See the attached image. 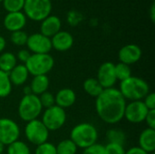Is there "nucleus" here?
Segmentation results:
<instances>
[{
  "mask_svg": "<svg viewBox=\"0 0 155 154\" xmlns=\"http://www.w3.org/2000/svg\"><path fill=\"white\" fill-rule=\"evenodd\" d=\"M126 100L118 89H104L95 98V111L99 118L108 123L115 124L124 119Z\"/></svg>",
  "mask_w": 155,
  "mask_h": 154,
  "instance_id": "nucleus-1",
  "label": "nucleus"
},
{
  "mask_svg": "<svg viewBox=\"0 0 155 154\" xmlns=\"http://www.w3.org/2000/svg\"><path fill=\"white\" fill-rule=\"evenodd\" d=\"M118 90L125 100L130 102L143 101L150 93V86L143 78L132 75L128 79L120 82V88Z\"/></svg>",
  "mask_w": 155,
  "mask_h": 154,
  "instance_id": "nucleus-2",
  "label": "nucleus"
},
{
  "mask_svg": "<svg viewBox=\"0 0 155 154\" xmlns=\"http://www.w3.org/2000/svg\"><path fill=\"white\" fill-rule=\"evenodd\" d=\"M70 139L77 148L84 150L97 143L98 132L96 127L92 123H81L71 130Z\"/></svg>",
  "mask_w": 155,
  "mask_h": 154,
  "instance_id": "nucleus-3",
  "label": "nucleus"
},
{
  "mask_svg": "<svg viewBox=\"0 0 155 154\" xmlns=\"http://www.w3.org/2000/svg\"><path fill=\"white\" fill-rule=\"evenodd\" d=\"M43 107L40 103L39 97L33 93L24 95L19 102L17 112L20 119L25 123L38 119L42 113Z\"/></svg>",
  "mask_w": 155,
  "mask_h": 154,
  "instance_id": "nucleus-4",
  "label": "nucleus"
},
{
  "mask_svg": "<svg viewBox=\"0 0 155 154\" xmlns=\"http://www.w3.org/2000/svg\"><path fill=\"white\" fill-rule=\"evenodd\" d=\"M25 65L33 76L47 75L54 68V60L49 54H32Z\"/></svg>",
  "mask_w": 155,
  "mask_h": 154,
  "instance_id": "nucleus-5",
  "label": "nucleus"
},
{
  "mask_svg": "<svg viewBox=\"0 0 155 154\" xmlns=\"http://www.w3.org/2000/svg\"><path fill=\"white\" fill-rule=\"evenodd\" d=\"M25 15L33 21H43L52 11L51 0H25Z\"/></svg>",
  "mask_w": 155,
  "mask_h": 154,
  "instance_id": "nucleus-6",
  "label": "nucleus"
},
{
  "mask_svg": "<svg viewBox=\"0 0 155 154\" xmlns=\"http://www.w3.org/2000/svg\"><path fill=\"white\" fill-rule=\"evenodd\" d=\"M66 112L64 109L54 105L46 108L43 113L41 122L49 132H54L61 129L66 122Z\"/></svg>",
  "mask_w": 155,
  "mask_h": 154,
  "instance_id": "nucleus-7",
  "label": "nucleus"
},
{
  "mask_svg": "<svg viewBox=\"0 0 155 154\" xmlns=\"http://www.w3.org/2000/svg\"><path fill=\"white\" fill-rule=\"evenodd\" d=\"M49 131L41 122V120L35 119L26 123L25 127V135L29 143L38 146L45 142L49 138Z\"/></svg>",
  "mask_w": 155,
  "mask_h": 154,
  "instance_id": "nucleus-8",
  "label": "nucleus"
},
{
  "mask_svg": "<svg viewBox=\"0 0 155 154\" xmlns=\"http://www.w3.org/2000/svg\"><path fill=\"white\" fill-rule=\"evenodd\" d=\"M20 133V128L14 120L6 117L0 118V143L5 146L19 140Z\"/></svg>",
  "mask_w": 155,
  "mask_h": 154,
  "instance_id": "nucleus-9",
  "label": "nucleus"
},
{
  "mask_svg": "<svg viewBox=\"0 0 155 154\" xmlns=\"http://www.w3.org/2000/svg\"><path fill=\"white\" fill-rule=\"evenodd\" d=\"M149 110L143 101H134L126 103L124 118L131 123H141L144 122Z\"/></svg>",
  "mask_w": 155,
  "mask_h": 154,
  "instance_id": "nucleus-10",
  "label": "nucleus"
},
{
  "mask_svg": "<svg viewBox=\"0 0 155 154\" xmlns=\"http://www.w3.org/2000/svg\"><path fill=\"white\" fill-rule=\"evenodd\" d=\"M26 45L32 54H49L52 50L51 38L46 37L41 33L28 35Z\"/></svg>",
  "mask_w": 155,
  "mask_h": 154,
  "instance_id": "nucleus-11",
  "label": "nucleus"
},
{
  "mask_svg": "<svg viewBox=\"0 0 155 154\" xmlns=\"http://www.w3.org/2000/svg\"><path fill=\"white\" fill-rule=\"evenodd\" d=\"M96 79L104 89L113 88L117 82L114 72V64L112 62L102 64L97 70Z\"/></svg>",
  "mask_w": 155,
  "mask_h": 154,
  "instance_id": "nucleus-12",
  "label": "nucleus"
},
{
  "mask_svg": "<svg viewBox=\"0 0 155 154\" xmlns=\"http://www.w3.org/2000/svg\"><path fill=\"white\" fill-rule=\"evenodd\" d=\"M143 51L141 47L134 44H129L123 46L118 53V58L121 63L127 65L134 64L142 58Z\"/></svg>",
  "mask_w": 155,
  "mask_h": 154,
  "instance_id": "nucleus-13",
  "label": "nucleus"
},
{
  "mask_svg": "<svg viewBox=\"0 0 155 154\" xmlns=\"http://www.w3.org/2000/svg\"><path fill=\"white\" fill-rule=\"evenodd\" d=\"M4 26L6 30L12 32L22 30L26 24V16L23 12L7 13L3 21Z\"/></svg>",
  "mask_w": 155,
  "mask_h": 154,
  "instance_id": "nucleus-14",
  "label": "nucleus"
},
{
  "mask_svg": "<svg viewBox=\"0 0 155 154\" xmlns=\"http://www.w3.org/2000/svg\"><path fill=\"white\" fill-rule=\"evenodd\" d=\"M52 48L58 52H65L72 48L74 44L73 35L66 31H59L51 37Z\"/></svg>",
  "mask_w": 155,
  "mask_h": 154,
  "instance_id": "nucleus-15",
  "label": "nucleus"
},
{
  "mask_svg": "<svg viewBox=\"0 0 155 154\" xmlns=\"http://www.w3.org/2000/svg\"><path fill=\"white\" fill-rule=\"evenodd\" d=\"M61 20L56 15H48L46 18H45L40 26V33L46 37H53L55 34H57L59 31H61Z\"/></svg>",
  "mask_w": 155,
  "mask_h": 154,
  "instance_id": "nucleus-16",
  "label": "nucleus"
},
{
  "mask_svg": "<svg viewBox=\"0 0 155 154\" xmlns=\"http://www.w3.org/2000/svg\"><path fill=\"white\" fill-rule=\"evenodd\" d=\"M55 105L66 109L73 106L76 101V93L71 88H62L54 95Z\"/></svg>",
  "mask_w": 155,
  "mask_h": 154,
  "instance_id": "nucleus-17",
  "label": "nucleus"
},
{
  "mask_svg": "<svg viewBox=\"0 0 155 154\" xmlns=\"http://www.w3.org/2000/svg\"><path fill=\"white\" fill-rule=\"evenodd\" d=\"M139 146L142 150L148 153H153L155 151V129L146 128L139 136Z\"/></svg>",
  "mask_w": 155,
  "mask_h": 154,
  "instance_id": "nucleus-18",
  "label": "nucleus"
},
{
  "mask_svg": "<svg viewBox=\"0 0 155 154\" xmlns=\"http://www.w3.org/2000/svg\"><path fill=\"white\" fill-rule=\"evenodd\" d=\"M10 82L12 85H16V86H21L25 84V83L27 81L29 73L26 68V66L24 64H16L11 72L8 74Z\"/></svg>",
  "mask_w": 155,
  "mask_h": 154,
  "instance_id": "nucleus-19",
  "label": "nucleus"
},
{
  "mask_svg": "<svg viewBox=\"0 0 155 154\" xmlns=\"http://www.w3.org/2000/svg\"><path fill=\"white\" fill-rule=\"evenodd\" d=\"M50 81L47 75H36L33 77V80L30 84V88L32 93L39 96L45 92L48 91Z\"/></svg>",
  "mask_w": 155,
  "mask_h": 154,
  "instance_id": "nucleus-20",
  "label": "nucleus"
},
{
  "mask_svg": "<svg viewBox=\"0 0 155 154\" xmlns=\"http://www.w3.org/2000/svg\"><path fill=\"white\" fill-rule=\"evenodd\" d=\"M83 88L89 96L94 97V98L100 95L101 93L104 90L103 86L100 84V83L97 81V79L94 77L85 79L83 84Z\"/></svg>",
  "mask_w": 155,
  "mask_h": 154,
  "instance_id": "nucleus-21",
  "label": "nucleus"
},
{
  "mask_svg": "<svg viewBox=\"0 0 155 154\" xmlns=\"http://www.w3.org/2000/svg\"><path fill=\"white\" fill-rule=\"evenodd\" d=\"M17 64L16 56L10 52L2 53L0 54V70L9 74L11 70Z\"/></svg>",
  "mask_w": 155,
  "mask_h": 154,
  "instance_id": "nucleus-22",
  "label": "nucleus"
},
{
  "mask_svg": "<svg viewBox=\"0 0 155 154\" xmlns=\"http://www.w3.org/2000/svg\"><path fill=\"white\" fill-rule=\"evenodd\" d=\"M106 138L108 140V143H118L122 145H124L126 141V135L124 132L118 128H113L108 130L106 133Z\"/></svg>",
  "mask_w": 155,
  "mask_h": 154,
  "instance_id": "nucleus-23",
  "label": "nucleus"
},
{
  "mask_svg": "<svg viewBox=\"0 0 155 154\" xmlns=\"http://www.w3.org/2000/svg\"><path fill=\"white\" fill-rule=\"evenodd\" d=\"M55 149L57 154H75L78 148L71 139H64L55 146Z\"/></svg>",
  "mask_w": 155,
  "mask_h": 154,
  "instance_id": "nucleus-24",
  "label": "nucleus"
},
{
  "mask_svg": "<svg viewBox=\"0 0 155 154\" xmlns=\"http://www.w3.org/2000/svg\"><path fill=\"white\" fill-rule=\"evenodd\" d=\"M6 154H31V151L25 143L17 140L7 145Z\"/></svg>",
  "mask_w": 155,
  "mask_h": 154,
  "instance_id": "nucleus-25",
  "label": "nucleus"
},
{
  "mask_svg": "<svg viewBox=\"0 0 155 154\" xmlns=\"http://www.w3.org/2000/svg\"><path fill=\"white\" fill-rule=\"evenodd\" d=\"M12 86L8 74L0 70V98L9 96L12 92Z\"/></svg>",
  "mask_w": 155,
  "mask_h": 154,
  "instance_id": "nucleus-26",
  "label": "nucleus"
},
{
  "mask_svg": "<svg viewBox=\"0 0 155 154\" xmlns=\"http://www.w3.org/2000/svg\"><path fill=\"white\" fill-rule=\"evenodd\" d=\"M114 72L117 81L123 82L132 76V69L130 65L123 63H118L114 64Z\"/></svg>",
  "mask_w": 155,
  "mask_h": 154,
  "instance_id": "nucleus-27",
  "label": "nucleus"
},
{
  "mask_svg": "<svg viewBox=\"0 0 155 154\" xmlns=\"http://www.w3.org/2000/svg\"><path fill=\"white\" fill-rule=\"evenodd\" d=\"M25 0H3L4 8L8 13L21 12L24 8Z\"/></svg>",
  "mask_w": 155,
  "mask_h": 154,
  "instance_id": "nucleus-28",
  "label": "nucleus"
},
{
  "mask_svg": "<svg viewBox=\"0 0 155 154\" xmlns=\"http://www.w3.org/2000/svg\"><path fill=\"white\" fill-rule=\"evenodd\" d=\"M27 38L28 35L25 32L19 30V31H15V32H12L11 35H10V40L11 42L17 46H23L25 44H26L27 42Z\"/></svg>",
  "mask_w": 155,
  "mask_h": 154,
  "instance_id": "nucleus-29",
  "label": "nucleus"
},
{
  "mask_svg": "<svg viewBox=\"0 0 155 154\" xmlns=\"http://www.w3.org/2000/svg\"><path fill=\"white\" fill-rule=\"evenodd\" d=\"M35 154H57L55 145H54L52 143L45 142L38 146H36Z\"/></svg>",
  "mask_w": 155,
  "mask_h": 154,
  "instance_id": "nucleus-30",
  "label": "nucleus"
},
{
  "mask_svg": "<svg viewBox=\"0 0 155 154\" xmlns=\"http://www.w3.org/2000/svg\"><path fill=\"white\" fill-rule=\"evenodd\" d=\"M38 97H39V100H40V103H41L43 108L46 109V108H49V107L54 106L55 104L54 95L52 93L48 92V91H46L44 93L40 94Z\"/></svg>",
  "mask_w": 155,
  "mask_h": 154,
  "instance_id": "nucleus-31",
  "label": "nucleus"
},
{
  "mask_svg": "<svg viewBox=\"0 0 155 154\" xmlns=\"http://www.w3.org/2000/svg\"><path fill=\"white\" fill-rule=\"evenodd\" d=\"M104 149L107 154H125L126 152L124 149V145L113 143H108L104 146Z\"/></svg>",
  "mask_w": 155,
  "mask_h": 154,
  "instance_id": "nucleus-32",
  "label": "nucleus"
},
{
  "mask_svg": "<svg viewBox=\"0 0 155 154\" xmlns=\"http://www.w3.org/2000/svg\"><path fill=\"white\" fill-rule=\"evenodd\" d=\"M83 154H107L104 149V145L100 143H95L84 150Z\"/></svg>",
  "mask_w": 155,
  "mask_h": 154,
  "instance_id": "nucleus-33",
  "label": "nucleus"
},
{
  "mask_svg": "<svg viewBox=\"0 0 155 154\" xmlns=\"http://www.w3.org/2000/svg\"><path fill=\"white\" fill-rule=\"evenodd\" d=\"M143 100L148 110H155V93L153 92H150Z\"/></svg>",
  "mask_w": 155,
  "mask_h": 154,
  "instance_id": "nucleus-34",
  "label": "nucleus"
},
{
  "mask_svg": "<svg viewBox=\"0 0 155 154\" xmlns=\"http://www.w3.org/2000/svg\"><path fill=\"white\" fill-rule=\"evenodd\" d=\"M144 122L146 123L148 128L155 129V110H149Z\"/></svg>",
  "mask_w": 155,
  "mask_h": 154,
  "instance_id": "nucleus-35",
  "label": "nucleus"
},
{
  "mask_svg": "<svg viewBox=\"0 0 155 154\" xmlns=\"http://www.w3.org/2000/svg\"><path fill=\"white\" fill-rule=\"evenodd\" d=\"M31 53L28 49H21L18 51L17 55H16V59H18L20 62H22L24 64L27 62V60L30 58L31 56Z\"/></svg>",
  "mask_w": 155,
  "mask_h": 154,
  "instance_id": "nucleus-36",
  "label": "nucleus"
},
{
  "mask_svg": "<svg viewBox=\"0 0 155 154\" xmlns=\"http://www.w3.org/2000/svg\"><path fill=\"white\" fill-rule=\"evenodd\" d=\"M125 154H151L146 152L145 151L142 150L140 147L138 146H135V147H133V148H130L129 150H127L125 152Z\"/></svg>",
  "mask_w": 155,
  "mask_h": 154,
  "instance_id": "nucleus-37",
  "label": "nucleus"
},
{
  "mask_svg": "<svg viewBox=\"0 0 155 154\" xmlns=\"http://www.w3.org/2000/svg\"><path fill=\"white\" fill-rule=\"evenodd\" d=\"M5 46H6V41L2 35H0V53H2L5 50Z\"/></svg>",
  "mask_w": 155,
  "mask_h": 154,
  "instance_id": "nucleus-38",
  "label": "nucleus"
},
{
  "mask_svg": "<svg viewBox=\"0 0 155 154\" xmlns=\"http://www.w3.org/2000/svg\"><path fill=\"white\" fill-rule=\"evenodd\" d=\"M151 19L153 22H154L155 19V5L154 3L152 5V7H151Z\"/></svg>",
  "mask_w": 155,
  "mask_h": 154,
  "instance_id": "nucleus-39",
  "label": "nucleus"
},
{
  "mask_svg": "<svg viewBox=\"0 0 155 154\" xmlns=\"http://www.w3.org/2000/svg\"><path fill=\"white\" fill-rule=\"evenodd\" d=\"M23 93H24V95L31 94V93H32V91H31L30 86H25V87H24V89H23Z\"/></svg>",
  "mask_w": 155,
  "mask_h": 154,
  "instance_id": "nucleus-40",
  "label": "nucleus"
},
{
  "mask_svg": "<svg viewBox=\"0 0 155 154\" xmlns=\"http://www.w3.org/2000/svg\"><path fill=\"white\" fill-rule=\"evenodd\" d=\"M4 151H5V145L2 143H0V154H3Z\"/></svg>",
  "mask_w": 155,
  "mask_h": 154,
  "instance_id": "nucleus-41",
  "label": "nucleus"
},
{
  "mask_svg": "<svg viewBox=\"0 0 155 154\" xmlns=\"http://www.w3.org/2000/svg\"><path fill=\"white\" fill-rule=\"evenodd\" d=\"M0 2H3V0H0Z\"/></svg>",
  "mask_w": 155,
  "mask_h": 154,
  "instance_id": "nucleus-42",
  "label": "nucleus"
},
{
  "mask_svg": "<svg viewBox=\"0 0 155 154\" xmlns=\"http://www.w3.org/2000/svg\"><path fill=\"white\" fill-rule=\"evenodd\" d=\"M151 154H155V153H154V152H153V153H151Z\"/></svg>",
  "mask_w": 155,
  "mask_h": 154,
  "instance_id": "nucleus-43",
  "label": "nucleus"
}]
</instances>
